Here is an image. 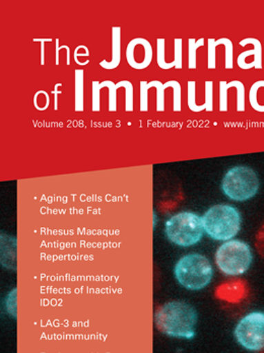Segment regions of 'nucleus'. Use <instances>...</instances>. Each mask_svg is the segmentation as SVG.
<instances>
[{
  "instance_id": "nucleus-20",
  "label": "nucleus",
  "mask_w": 264,
  "mask_h": 353,
  "mask_svg": "<svg viewBox=\"0 0 264 353\" xmlns=\"http://www.w3.org/2000/svg\"><path fill=\"white\" fill-rule=\"evenodd\" d=\"M205 104L201 105V111L205 110L207 112H212V110H214V83L212 81H205Z\"/></svg>"
},
{
  "instance_id": "nucleus-15",
  "label": "nucleus",
  "mask_w": 264,
  "mask_h": 353,
  "mask_svg": "<svg viewBox=\"0 0 264 353\" xmlns=\"http://www.w3.org/2000/svg\"><path fill=\"white\" fill-rule=\"evenodd\" d=\"M165 43L166 40L164 38H160L156 40V62H158L159 68L161 70H169L171 68H175L174 62H167L166 58H165V53H166V49H165Z\"/></svg>"
},
{
  "instance_id": "nucleus-6",
  "label": "nucleus",
  "mask_w": 264,
  "mask_h": 353,
  "mask_svg": "<svg viewBox=\"0 0 264 353\" xmlns=\"http://www.w3.org/2000/svg\"><path fill=\"white\" fill-rule=\"evenodd\" d=\"M259 186L258 176L251 168L237 165L227 172L221 188L229 199L245 202L258 193Z\"/></svg>"
},
{
  "instance_id": "nucleus-1",
  "label": "nucleus",
  "mask_w": 264,
  "mask_h": 353,
  "mask_svg": "<svg viewBox=\"0 0 264 353\" xmlns=\"http://www.w3.org/2000/svg\"><path fill=\"white\" fill-rule=\"evenodd\" d=\"M197 322L196 310L185 301H169L160 305L154 313L156 329L178 339L192 340L196 335Z\"/></svg>"
},
{
  "instance_id": "nucleus-12",
  "label": "nucleus",
  "mask_w": 264,
  "mask_h": 353,
  "mask_svg": "<svg viewBox=\"0 0 264 353\" xmlns=\"http://www.w3.org/2000/svg\"><path fill=\"white\" fill-rule=\"evenodd\" d=\"M121 62V28H112V58L110 61L103 60L100 66L106 70H113L120 65Z\"/></svg>"
},
{
  "instance_id": "nucleus-13",
  "label": "nucleus",
  "mask_w": 264,
  "mask_h": 353,
  "mask_svg": "<svg viewBox=\"0 0 264 353\" xmlns=\"http://www.w3.org/2000/svg\"><path fill=\"white\" fill-rule=\"evenodd\" d=\"M249 102L253 110L264 113V81L253 83L249 92Z\"/></svg>"
},
{
  "instance_id": "nucleus-3",
  "label": "nucleus",
  "mask_w": 264,
  "mask_h": 353,
  "mask_svg": "<svg viewBox=\"0 0 264 353\" xmlns=\"http://www.w3.org/2000/svg\"><path fill=\"white\" fill-rule=\"evenodd\" d=\"M174 275L180 285L188 290H201L207 288L214 276L210 260L201 254H187L178 260Z\"/></svg>"
},
{
  "instance_id": "nucleus-8",
  "label": "nucleus",
  "mask_w": 264,
  "mask_h": 353,
  "mask_svg": "<svg viewBox=\"0 0 264 353\" xmlns=\"http://www.w3.org/2000/svg\"><path fill=\"white\" fill-rule=\"evenodd\" d=\"M154 51L151 43L145 38H135L128 43L126 61L133 70H143L149 68Z\"/></svg>"
},
{
  "instance_id": "nucleus-18",
  "label": "nucleus",
  "mask_w": 264,
  "mask_h": 353,
  "mask_svg": "<svg viewBox=\"0 0 264 353\" xmlns=\"http://www.w3.org/2000/svg\"><path fill=\"white\" fill-rule=\"evenodd\" d=\"M207 68L208 70H216V49L219 45H221V39L214 40V39L210 38L207 40Z\"/></svg>"
},
{
  "instance_id": "nucleus-19",
  "label": "nucleus",
  "mask_w": 264,
  "mask_h": 353,
  "mask_svg": "<svg viewBox=\"0 0 264 353\" xmlns=\"http://www.w3.org/2000/svg\"><path fill=\"white\" fill-rule=\"evenodd\" d=\"M174 64L176 70L183 68V40L177 38L174 40Z\"/></svg>"
},
{
  "instance_id": "nucleus-7",
  "label": "nucleus",
  "mask_w": 264,
  "mask_h": 353,
  "mask_svg": "<svg viewBox=\"0 0 264 353\" xmlns=\"http://www.w3.org/2000/svg\"><path fill=\"white\" fill-rule=\"evenodd\" d=\"M238 343L249 352L264 350V313L252 312L238 322L234 331Z\"/></svg>"
},
{
  "instance_id": "nucleus-22",
  "label": "nucleus",
  "mask_w": 264,
  "mask_h": 353,
  "mask_svg": "<svg viewBox=\"0 0 264 353\" xmlns=\"http://www.w3.org/2000/svg\"><path fill=\"white\" fill-rule=\"evenodd\" d=\"M221 45H224L226 48V70H233L234 68V46L230 39L221 38Z\"/></svg>"
},
{
  "instance_id": "nucleus-21",
  "label": "nucleus",
  "mask_w": 264,
  "mask_h": 353,
  "mask_svg": "<svg viewBox=\"0 0 264 353\" xmlns=\"http://www.w3.org/2000/svg\"><path fill=\"white\" fill-rule=\"evenodd\" d=\"M188 87H187V104L188 108L190 111L197 112L199 111V105L196 104V92H195V90H196V83L194 81H188Z\"/></svg>"
},
{
  "instance_id": "nucleus-16",
  "label": "nucleus",
  "mask_w": 264,
  "mask_h": 353,
  "mask_svg": "<svg viewBox=\"0 0 264 353\" xmlns=\"http://www.w3.org/2000/svg\"><path fill=\"white\" fill-rule=\"evenodd\" d=\"M205 38L199 40L190 38L188 40V68L189 70H196V51L199 47L205 45Z\"/></svg>"
},
{
  "instance_id": "nucleus-14",
  "label": "nucleus",
  "mask_w": 264,
  "mask_h": 353,
  "mask_svg": "<svg viewBox=\"0 0 264 353\" xmlns=\"http://www.w3.org/2000/svg\"><path fill=\"white\" fill-rule=\"evenodd\" d=\"M85 71L83 70H77L74 71V92H76V97H74V110L76 112H83L85 107H83V85H85Z\"/></svg>"
},
{
  "instance_id": "nucleus-9",
  "label": "nucleus",
  "mask_w": 264,
  "mask_h": 353,
  "mask_svg": "<svg viewBox=\"0 0 264 353\" xmlns=\"http://www.w3.org/2000/svg\"><path fill=\"white\" fill-rule=\"evenodd\" d=\"M177 81H169L166 83H162L160 81H141L139 83V94H141V112H148L149 110V90L151 88H156V112L165 111V90L168 88H174Z\"/></svg>"
},
{
  "instance_id": "nucleus-10",
  "label": "nucleus",
  "mask_w": 264,
  "mask_h": 353,
  "mask_svg": "<svg viewBox=\"0 0 264 353\" xmlns=\"http://www.w3.org/2000/svg\"><path fill=\"white\" fill-rule=\"evenodd\" d=\"M125 81H119L118 83H114L111 81H104L102 83L94 81L93 85V102H92V110L93 112H99L101 110L100 90L104 88H108L109 90V112L117 111V90L124 87Z\"/></svg>"
},
{
  "instance_id": "nucleus-23",
  "label": "nucleus",
  "mask_w": 264,
  "mask_h": 353,
  "mask_svg": "<svg viewBox=\"0 0 264 353\" xmlns=\"http://www.w3.org/2000/svg\"><path fill=\"white\" fill-rule=\"evenodd\" d=\"M255 246H256L257 251L261 254V257L264 258V225L257 234Z\"/></svg>"
},
{
  "instance_id": "nucleus-4",
  "label": "nucleus",
  "mask_w": 264,
  "mask_h": 353,
  "mask_svg": "<svg viewBox=\"0 0 264 353\" xmlns=\"http://www.w3.org/2000/svg\"><path fill=\"white\" fill-rule=\"evenodd\" d=\"M165 234L172 244L188 248L201 242L205 230L199 215L194 212H182L166 221Z\"/></svg>"
},
{
  "instance_id": "nucleus-2",
  "label": "nucleus",
  "mask_w": 264,
  "mask_h": 353,
  "mask_svg": "<svg viewBox=\"0 0 264 353\" xmlns=\"http://www.w3.org/2000/svg\"><path fill=\"white\" fill-rule=\"evenodd\" d=\"M203 230L210 239L227 242L241 230V214L229 204L212 206L201 217Z\"/></svg>"
},
{
  "instance_id": "nucleus-24",
  "label": "nucleus",
  "mask_w": 264,
  "mask_h": 353,
  "mask_svg": "<svg viewBox=\"0 0 264 353\" xmlns=\"http://www.w3.org/2000/svg\"><path fill=\"white\" fill-rule=\"evenodd\" d=\"M60 83H57V87H55V90H54V92H57V94H55V110H57V96H58V94H61V92H57V88L60 87Z\"/></svg>"
},
{
  "instance_id": "nucleus-5",
  "label": "nucleus",
  "mask_w": 264,
  "mask_h": 353,
  "mask_svg": "<svg viewBox=\"0 0 264 353\" xmlns=\"http://www.w3.org/2000/svg\"><path fill=\"white\" fill-rule=\"evenodd\" d=\"M221 272L229 276L244 274L253 261L252 251L243 241L230 240L221 245L214 256Z\"/></svg>"
},
{
  "instance_id": "nucleus-17",
  "label": "nucleus",
  "mask_w": 264,
  "mask_h": 353,
  "mask_svg": "<svg viewBox=\"0 0 264 353\" xmlns=\"http://www.w3.org/2000/svg\"><path fill=\"white\" fill-rule=\"evenodd\" d=\"M240 81H232L231 83H227L226 81H220V111H227V92L230 88H237Z\"/></svg>"
},
{
  "instance_id": "nucleus-11",
  "label": "nucleus",
  "mask_w": 264,
  "mask_h": 353,
  "mask_svg": "<svg viewBox=\"0 0 264 353\" xmlns=\"http://www.w3.org/2000/svg\"><path fill=\"white\" fill-rule=\"evenodd\" d=\"M242 47H245L247 45H252L254 48L252 50L245 51V52L240 53L238 56L237 63L238 66H241L245 62L247 58L250 56H254V60L251 64V68H256V70H263V45L258 39L247 38L242 40L239 43Z\"/></svg>"
}]
</instances>
